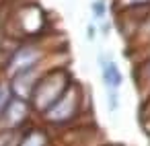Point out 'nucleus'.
Returning <instances> with one entry per match:
<instances>
[{
    "label": "nucleus",
    "instance_id": "nucleus-4",
    "mask_svg": "<svg viewBox=\"0 0 150 146\" xmlns=\"http://www.w3.org/2000/svg\"><path fill=\"white\" fill-rule=\"evenodd\" d=\"M27 113H29V103L25 99H19V97H13L6 105V109L0 115V121L2 119H8V128H15V125H21L25 119H27Z\"/></svg>",
    "mask_w": 150,
    "mask_h": 146
},
{
    "label": "nucleus",
    "instance_id": "nucleus-1",
    "mask_svg": "<svg viewBox=\"0 0 150 146\" xmlns=\"http://www.w3.org/2000/svg\"><path fill=\"white\" fill-rule=\"evenodd\" d=\"M70 84H72V78H70V72H66V70H52L47 74H41L29 97L33 109L45 113L66 93V89Z\"/></svg>",
    "mask_w": 150,
    "mask_h": 146
},
{
    "label": "nucleus",
    "instance_id": "nucleus-10",
    "mask_svg": "<svg viewBox=\"0 0 150 146\" xmlns=\"http://www.w3.org/2000/svg\"><path fill=\"white\" fill-rule=\"evenodd\" d=\"M105 2H103V0H97V2L93 4V15L97 17V19H101V17H105Z\"/></svg>",
    "mask_w": 150,
    "mask_h": 146
},
{
    "label": "nucleus",
    "instance_id": "nucleus-9",
    "mask_svg": "<svg viewBox=\"0 0 150 146\" xmlns=\"http://www.w3.org/2000/svg\"><path fill=\"white\" fill-rule=\"evenodd\" d=\"M107 97H109V109L115 111L119 107V95H117V89H109L107 91Z\"/></svg>",
    "mask_w": 150,
    "mask_h": 146
},
{
    "label": "nucleus",
    "instance_id": "nucleus-3",
    "mask_svg": "<svg viewBox=\"0 0 150 146\" xmlns=\"http://www.w3.org/2000/svg\"><path fill=\"white\" fill-rule=\"evenodd\" d=\"M41 50L37 45H19L11 56H8V64H6V72H8V78L15 76V74H21V72H27V70H33L39 66V62L43 60L41 58Z\"/></svg>",
    "mask_w": 150,
    "mask_h": 146
},
{
    "label": "nucleus",
    "instance_id": "nucleus-2",
    "mask_svg": "<svg viewBox=\"0 0 150 146\" xmlns=\"http://www.w3.org/2000/svg\"><path fill=\"white\" fill-rule=\"evenodd\" d=\"M78 105H80V93H78V89L74 84H70L66 89V93L43 115H45V119H50L54 123H64V121L74 117V113L78 111Z\"/></svg>",
    "mask_w": 150,
    "mask_h": 146
},
{
    "label": "nucleus",
    "instance_id": "nucleus-7",
    "mask_svg": "<svg viewBox=\"0 0 150 146\" xmlns=\"http://www.w3.org/2000/svg\"><path fill=\"white\" fill-rule=\"evenodd\" d=\"M150 0H115V6L119 11H132V9H146Z\"/></svg>",
    "mask_w": 150,
    "mask_h": 146
},
{
    "label": "nucleus",
    "instance_id": "nucleus-5",
    "mask_svg": "<svg viewBox=\"0 0 150 146\" xmlns=\"http://www.w3.org/2000/svg\"><path fill=\"white\" fill-rule=\"evenodd\" d=\"M99 66H101V72H103V82L107 89H119L121 82H123V76L117 68V64L113 60H109L107 56H99Z\"/></svg>",
    "mask_w": 150,
    "mask_h": 146
},
{
    "label": "nucleus",
    "instance_id": "nucleus-8",
    "mask_svg": "<svg viewBox=\"0 0 150 146\" xmlns=\"http://www.w3.org/2000/svg\"><path fill=\"white\" fill-rule=\"evenodd\" d=\"M136 74L140 76V80H142V82H150V58H146V60L138 66Z\"/></svg>",
    "mask_w": 150,
    "mask_h": 146
},
{
    "label": "nucleus",
    "instance_id": "nucleus-6",
    "mask_svg": "<svg viewBox=\"0 0 150 146\" xmlns=\"http://www.w3.org/2000/svg\"><path fill=\"white\" fill-rule=\"evenodd\" d=\"M19 146H45V136H43V132H31V134H27L21 142H19Z\"/></svg>",
    "mask_w": 150,
    "mask_h": 146
}]
</instances>
